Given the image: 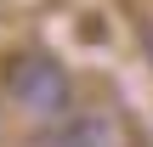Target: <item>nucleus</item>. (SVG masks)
Instances as JSON below:
<instances>
[{
  "instance_id": "1",
  "label": "nucleus",
  "mask_w": 153,
  "mask_h": 147,
  "mask_svg": "<svg viewBox=\"0 0 153 147\" xmlns=\"http://www.w3.org/2000/svg\"><path fill=\"white\" fill-rule=\"evenodd\" d=\"M11 96H17L28 113H62V108H68V74L57 68V57L28 51V57L11 62Z\"/></svg>"
},
{
  "instance_id": "2",
  "label": "nucleus",
  "mask_w": 153,
  "mask_h": 147,
  "mask_svg": "<svg viewBox=\"0 0 153 147\" xmlns=\"http://www.w3.org/2000/svg\"><path fill=\"white\" fill-rule=\"evenodd\" d=\"M51 147H119V130L108 113H68L51 130Z\"/></svg>"
}]
</instances>
